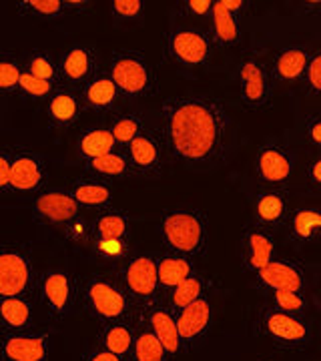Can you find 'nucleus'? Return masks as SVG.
<instances>
[{
  "label": "nucleus",
  "instance_id": "obj_1",
  "mask_svg": "<svg viewBox=\"0 0 321 361\" xmlns=\"http://www.w3.org/2000/svg\"><path fill=\"white\" fill-rule=\"evenodd\" d=\"M169 157L183 167L203 171L223 163L233 121L221 101L207 94L169 97L161 104Z\"/></svg>",
  "mask_w": 321,
  "mask_h": 361
},
{
  "label": "nucleus",
  "instance_id": "obj_2",
  "mask_svg": "<svg viewBox=\"0 0 321 361\" xmlns=\"http://www.w3.org/2000/svg\"><path fill=\"white\" fill-rule=\"evenodd\" d=\"M32 219L44 231L59 233L75 243H89L90 223L83 221V209L77 205L68 189L51 187L32 195Z\"/></svg>",
  "mask_w": 321,
  "mask_h": 361
},
{
  "label": "nucleus",
  "instance_id": "obj_3",
  "mask_svg": "<svg viewBox=\"0 0 321 361\" xmlns=\"http://www.w3.org/2000/svg\"><path fill=\"white\" fill-rule=\"evenodd\" d=\"M159 235L171 253L189 259L203 257L209 245V221L201 209H169L161 215Z\"/></svg>",
  "mask_w": 321,
  "mask_h": 361
},
{
  "label": "nucleus",
  "instance_id": "obj_4",
  "mask_svg": "<svg viewBox=\"0 0 321 361\" xmlns=\"http://www.w3.org/2000/svg\"><path fill=\"white\" fill-rule=\"evenodd\" d=\"M78 301L90 317L103 323L133 322L137 307L128 299L116 277L92 273L78 283Z\"/></svg>",
  "mask_w": 321,
  "mask_h": 361
},
{
  "label": "nucleus",
  "instance_id": "obj_5",
  "mask_svg": "<svg viewBox=\"0 0 321 361\" xmlns=\"http://www.w3.org/2000/svg\"><path fill=\"white\" fill-rule=\"evenodd\" d=\"M116 281L137 310H147L163 299L157 273V255L135 251L116 265Z\"/></svg>",
  "mask_w": 321,
  "mask_h": 361
},
{
  "label": "nucleus",
  "instance_id": "obj_6",
  "mask_svg": "<svg viewBox=\"0 0 321 361\" xmlns=\"http://www.w3.org/2000/svg\"><path fill=\"white\" fill-rule=\"evenodd\" d=\"M107 71L116 82L125 103L127 101L139 103L157 94L155 68L141 51L119 49L113 52Z\"/></svg>",
  "mask_w": 321,
  "mask_h": 361
},
{
  "label": "nucleus",
  "instance_id": "obj_7",
  "mask_svg": "<svg viewBox=\"0 0 321 361\" xmlns=\"http://www.w3.org/2000/svg\"><path fill=\"white\" fill-rule=\"evenodd\" d=\"M255 329L261 337L271 341L275 348L301 351L311 345L313 331L303 315H293L275 310L273 305H261L255 311Z\"/></svg>",
  "mask_w": 321,
  "mask_h": 361
},
{
  "label": "nucleus",
  "instance_id": "obj_8",
  "mask_svg": "<svg viewBox=\"0 0 321 361\" xmlns=\"http://www.w3.org/2000/svg\"><path fill=\"white\" fill-rule=\"evenodd\" d=\"M35 293L39 295L40 305L49 313V317L63 322L68 319L77 307L78 281L68 269L51 267L37 277Z\"/></svg>",
  "mask_w": 321,
  "mask_h": 361
},
{
  "label": "nucleus",
  "instance_id": "obj_9",
  "mask_svg": "<svg viewBox=\"0 0 321 361\" xmlns=\"http://www.w3.org/2000/svg\"><path fill=\"white\" fill-rule=\"evenodd\" d=\"M213 40L209 30L201 26L179 25L173 26L167 37V56L187 71H199L211 63L213 56Z\"/></svg>",
  "mask_w": 321,
  "mask_h": 361
},
{
  "label": "nucleus",
  "instance_id": "obj_10",
  "mask_svg": "<svg viewBox=\"0 0 321 361\" xmlns=\"http://www.w3.org/2000/svg\"><path fill=\"white\" fill-rule=\"evenodd\" d=\"M37 277L32 253L25 245H0V299L28 297Z\"/></svg>",
  "mask_w": 321,
  "mask_h": 361
},
{
  "label": "nucleus",
  "instance_id": "obj_11",
  "mask_svg": "<svg viewBox=\"0 0 321 361\" xmlns=\"http://www.w3.org/2000/svg\"><path fill=\"white\" fill-rule=\"evenodd\" d=\"M237 75L241 82V103L251 113L265 111L273 97V82L269 68L257 52H247L237 66Z\"/></svg>",
  "mask_w": 321,
  "mask_h": 361
},
{
  "label": "nucleus",
  "instance_id": "obj_12",
  "mask_svg": "<svg viewBox=\"0 0 321 361\" xmlns=\"http://www.w3.org/2000/svg\"><path fill=\"white\" fill-rule=\"evenodd\" d=\"M128 165L133 169L135 177L141 179H155L163 173L167 163V145L163 139V133L155 129H145L125 149Z\"/></svg>",
  "mask_w": 321,
  "mask_h": 361
},
{
  "label": "nucleus",
  "instance_id": "obj_13",
  "mask_svg": "<svg viewBox=\"0 0 321 361\" xmlns=\"http://www.w3.org/2000/svg\"><path fill=\"white\" fill-rule=\"evenodd\" d=\"M297 157L293 149L277 141L263 142L257 149L255 175L257 179L269 187L281 189L285 183H289L296 171Z\"/></svg>",
  "mask_w": 321,
  "mask_h": 361
},
{
  "label": "nucleus",
  "instance_id": "obj_14",
  "mask_svg": "<svg viewBox=\"0 0 321 361\" xmlns=\"http://www.w3.org/2000/svg\"><path fill=\"white\" fill-rule=\"evenodd\" d=\"M61 66V82L63 87L80 90L90 78L95 77L101 66H99V52L90 44H73L61 54L59 59Z\"/></svg>",
  "mask_w": 321,
  "mask_h": 361
},
{
  "label": "nucleus",
  "instance_id": "obj_15",
  "mask_svg": "<svg viewBox=\"0 0 321 361\" xmlns=\"http://www.w3.org/2000/svg\"><path fill=\"white\" fill-rule=\"evenodd\" d=\"M285 237L296 249L321 243V203H301L291 207V213L283 227Z\"/></svg>",
  "mask_w": 321,
  "mask_h": 361
},
{
  "label": "nucleus",
  "instance_id": "obj_16",
  "mask_svg": "<svg viewBox=\"0 0 321 361\" xmlns=\"http://www.w3.org/2000/svg\"><path fill=\"white\" fill-rule=\"evenodd\" d=\"M78 94H80L83 111L97 113V115H115L119 113L121 104L125 103L121 90L107 68H101L83 89L78 90Z\"/></svg>",
  "mask_w": 321,
  "mask_h": 361
},
{
  "label": "nucleus",
  "instance_id": "obj_17",
  "mask_svg": "<svg viewBox=\"0 0 321 361\" xmlns=\"http://www.w3.org/2000/svg\"><path fill=\"white\" fill-rule=\"evenodd\" d=\"M257 283L267 291H299L305 293L308 271L303 263L293 259H271L261 271L255 273Z\"/></svg>",
  "mask_w": 321,
  "mask_h": 361
},
{
  "label": "nucleus",
  "instance_id": "obj_18",
  "mask_svg": "<svg viewBox=\"0 0 321 361\" xmlns=\"http://www.w3.org/2000/svg\"><path fill=\"white\" fill-rule=\"evenodd\" d=\"M47 187V163L35 151H13L11 191L37 195Z\"/></svg>",
  "mask_w": 321,
  "mask_h": 361
},
{
  "label": "nucleus",
  "instance_id": "obj_19",
  "mask_svg": "<svg viewBox=\"0 0 321 361\" xmlns=\"http://www.w3.org/2000/svg\"><path fill=\"white\" fill-rule=\"evenodd\" d=\"M49 355H51L49 334H37V331L4 334V337L0 339L2 361H49Z\"/></svg>",
  "mask_w": 321,
  "mask_h": 361
},
{
  "label": "nucleus",
  "instance_id": "obj_20",
  "mask_svg": "<svg viewBox=\"0 0 321 361\" xmlns=\"http://www.w3.org/2000/svg\"><path fill=\"white\" fill-rule=\"evenodd\" d=\"M141 323L153 331L155 337L161 341V345L165 348L171 360H175L177 355H181L185 351L183 341H181L179 329H177L175 311L171 310L163 299L159 303L151 305V307L143 310Z\"/></svg>",
  "mask_w": 321,
  "mask_h": 361
},
{
  "label": "nucleus",
  "instance_id": "obj_21",
  "mask_svg": "<svg viewBox=\"0 0 321 361\" xmlns=\"http://www.w3.org/2000/svg\"><path fill=\"white\" fill-rule=\"evenodd\" d=\"M289 213H291L289 193L279 189V187L263 189L253 199V221H255V225L271 233L285 227Z\"/></svg>",
  "mask_w": 321,
  "mask_h": 361
},
{
  "label": "nucleus",
  "instance_id": "obj_22",
  "mask_svg": "<svg viewBox=\"0 0 321 361\" xmlns=\"http://www.w3.org/2000/svg\"><path fill=\"white\" fill-rule=\"evenodd\" d=\"M177 317V329H179L183 348L191 349L197 343H201L211 331V323H213V305L209 301V297H201L189 307L181 310L175 313Z\"/></svg>",
  "mask_w": 321,
  "mask_h": 361
},
{
  "label": "nucleus",
  "instance_id": "obj_23",
  "mask_svg": "<svg viewBox=\"0 0 321 361\" xmlns=\"http://www.w3.org/2000/svg\"><path fill=\"white\" fill-rule=\"evenodd\" d=\"M311 52L303 44H287L273 56V65L269 66L271 82L277 85H301L305 77Z\"/></svg>",
  "mask_w": 321,
  "mask_h": 361
},
{
  "label": "nucleus",
  "instance_id": "obj_24",
  "mask_svg": "<svg viewBox=\"0 0 321 361\" xmlns=\"http://www.w3.org/2000/svg\"><path fill=\"white\" fill-rule=\"evenodd\" d=\"M241 247H243L245 269L257 273V271L263 269L271 259H275L277 243H275L273 233L253 223V225L245 227Z\"/></svg>",
  "mask_w": 321,
  "mask_h": 361
},
{
  "label": "nucleus",
  "instance_id": "obj_25",
  "mask_svg": "<svg viewBox=\"0 0 321 361\" xmlns=\"http://www.w3.org/2000/svg\"><path fill=\"white\" fill-rule=\"evenodd\" d=\"M83 113V103L78 90L68 87H59L47 101V116L49 125L54 130H68L75 127Z\"/></svg>",
  "mask_w": 321,
  "mask_h": 361
},
{
  "label": "nucleus",
  "instance_id": "obj_26",
  "mask_svg": "<svg viewBox=\"0 0 321 361\" xmlns=\"http://www.w3.org/2000/svg\"><path fill=\"white\" fill-rule=\"evenodd\" d=\"M68 193L77 201L80 209H92V211H103L109 209L113 203V187L111 183L95 177H85V179H75L68 183Z\"/></svg>",
  "mask_w": 321,
  "mask_h": 361
},
{
  "label": "nucleus",
  "instance_id": "obj_27",
  "mask_svg": "<svg viewBox=\"0 0 321 361\" xmlns=\"http://www.w3.org/2000/svg\"><path fill=\"white\" fill-rule=\"evenodd\" d=\"M207 30L215 49H231L241 40V16L227 11L221 0H217L213 2V13Z\"/></svg>",
  "mask_w": 321,
  "mask_h": 361
},
{
  "label": "nucleus",
  "instance_id": "obj_28",
  "mask_svg": "<svg viewBox=\"0 0 321 361\" xmlns=\"http://www.w3.org/2000/svg\"><path fill=\"white\" fill-rule=\"evenodd\" d=\"M35 307L30 297H4L0 299V327L6 334L30 331Z\"/></svg>",
  "mask_w": 321,
  "mask_h": 361
},
{
  "label": "nucleus",
  "instance_id": "obj_29",
  "mask_svg": "<svg viewBox=\"0 0 321 361\" xmlns=\"http://www.w3.org/2000/svg\"><path fill=\"white\" fill-rule=\"evenodd\" d=\"M119 151L113 133L109 125H99V127H87L80 130L77 139V155L83 163H89L92 159L109 155Z\"/></svg>",
  "mask_w": 321,
  "mask_h": 361
},
{
  "label": "nucleus",
  "instance_id": "obj_30",
  "mask_svg": "<svg viewBox=\"0 0 321 361\" xmlns=\"http://www.w3.org/2000/svg\"><path fill=\"white\" fill-rule=\"evenodd\" d=\"M157 273H159L161 291L165 295L171 289H175L177 285L183 283L187 277H191L193 273H197L195 259L183 257V255L167 251L163 255H157Z\"/></svg>",
  "mask_w": 321,
  "mask_h": 361
},
{
  "label": "nucleus",
  "instance_id": "obj_31",
  "mask_svg": "<svg viewBox=\"0 0 321 361\" xmlns=\"http://www.w3.org/2000/svg\"><path fill=\"white\" fill-rule=\"evenodd\" d=\"M92 239H125L131 241V219L127 213L109 207L97 213L90 221V241Z\"/></svg>",
  "mask_w": 321,
  "mask_h": 361
},
{
  "label": "nucleus",
  "instance_id": "obj_32",
  "mask_svg": "<svg viewBox=\"0 0 321 361\" xmlns=\"http://www.w3.org/2000/svg\"><path fill=\"white\" fill-rule=\"evenodd\" d=\"M85 171L89 177L95 179H103L107 183L111 180H125L135 177L133 175V169L128 165V159L125 155V151H115V153H109V155L99 157V159H92L89 163H85Z\"/></svg>",
  "mask_w": 321,
  "mask_h": 361
},
{
  "label": "nucleus",
  "instance_id": "obj_33",
  "mask_svg": "<svg viewBox=\"0 0 321 361\" xmlns=\"http://www.w3.org/2000/svg\"><path fill=\"white\" fill-rule=\"evenodd\" d=\"M135 331H137V325L133 322L103 323L97 343L116 353V355H121V357L131 360V351H133V343H135Z\"/></svg>",
  "mask_w": 321,
  "mask_h": 361
},
{
  "label": "nucleus",
  "instance_id": "obj_34",
  "mask_svg": "<svg viewBox=\"0 0 321 361\" xmlns=\"http://www.w3.org/2000/svg\"><path fill=\"white\" fill-rule=\"evenodd\" d=\"M109 129L113 133L119 149L125 151L128 145L147 129V125H145V116L139 111H119L111 118Z\"/></svg>",
  "mask_w": 321,
  "mask_h": 361
},
{
  "label": "nucleus",
  "instance_id": "obj_35",
  "mask_svg": "<svg viewBox=\"0 0 321 361\" xmlns=\"http://www.w3.org/2000/svg\"><path fill=\"white\" fill-rule=\"evenodd\" d=\"M207 291V281L205 277L197 271V273H193L191 277H187L183 283H179L175 289H171L167 295V303L171 310L181 311L185 310V307H189L191 303H195L197 299H201V297H205Z\"/></svg>",
  "mask_w": 321,
  "mask_h": 361
},
{
  "label": "nucleus",
  "instance_id": "obj_36",
  "mask_svg": "<svg viewBox=\"0 0 321 361\" xmlns=\"http://www.w3.org/2000/svg\"><path fill=\"white\" fill-rule=\"evenodd\" d=\"M23 71L32 75V77L49 80L52 85L63 87L61 82V66H59V59L52 56L51 52L47 51H32L25 54L23 59Z\"/></svg>",
  "mask_w": 321,
  "mask_h": 361
},
{
  "label": "nucleus",
  "instance_id": "obj_37",
  "mask_svg": "<svg viewBox=\"0 0 321 361\" xmlns=\"http://www.w3.org/2000/svg\"><path fill=\"white\" fill-rule=\"evenodd\" d=\"M131 361H173L169 357L165 348L161 345V341L155 337V334L147 327L139 323L137 331H135V343H133V351H131Z\"/></svg>",
  "mask_w": 321,
  "mask_h": 361
},
{
  "label": "nucleus",
  "instance_id": "obj_38",
  "mask_svg": "<svg viewBox=\"0 0 321 361\" xmlns=\"http://www.w3.org/2000/svg\"><path fill=\"white\" fill-rule=\"evenodd\" d=\"M18 13L23 16H35L42 20H56L68 11L66 4L61 0H23L18 2Z\"/></svg>",
  "mask_w": 321,
  "mask_h": 361
},
{
  "label": "nucleus",
  "instance_id": "obj_39",
  "mask_svg": "<svg viewBox=\"0 0 321 361\" xmlns=\"http://www.w3.org/2000/svg\"><path fill=\"white\" fill-rule=\"evenodd\" d=\"M23 75V61L16 54L0 52V97L13 94L18 90V80Z\"/></svg>",
  "mask_w": 321,
  "mask_h": 361
},
{
  "label": "nucleus",
  "instance_id": "obj_40",
  "mask_svg": "<svg viewBox=\"0 0 321 361\" xmlns=\"http://www.w3.org/2000/svg\"><path fill=\"white\" fill-rule=\"evenodd\" d=\"M59 89V85H52L49 80H42V78L32 77L23 71L20 75V80H18V94L25 97L28 101H49L52 97V92Z\"/></svg>",
  "mask_w": 321,
  "mask_h": 361
},
{
  "label": "nucleus",
  "instance_id": "obj_41",
  "mask_svg": "<svg viewBox=\"0 0 321 361\" xmlns=\"http://www.w3.org/2000/svg\"><path fill=\"white\" fill-rule=\"evenodd\" d=\"M89 245L97 257L113 261L116 265L123 259H127L131 253V241H125V239H92L89 241Z\"/></svg>",
  "mask_w": 321,
  "mask_h": 361
},
{
  "label": "nucleus",
  "instance_id": "obj_42",
  "mask_svg": "<svg viewBox=\"0 0 321 361\" xmlns=\"http://www.w3.org/2000/svg\"><path fill=\"white\" fill-rule=\"evenodd\" d=\"M269 305L275 310L293 313V315H303L308 311V299L305 293L299 291H269Z\"/></svg>",
  "mask_w": 321,
  "mask_h": 361
},
{
  "label": "nucleus",
  "instance_id": "obj_43",
  "mask_svg": "<svg viewBox=\"0 0 321 361\" xmlns=\"http://www.w3.org/2000/svg\"><path fill=\"white\" fill-rule=\"evenodd\" d=\"M303 92L311 99H321V49L311 52L305 77L301 80Z\"/></svg>",
  "mask_w": 321,
  "mask_h": 361
},
{
  "label": "nucleus",
  "instance_id": "obj_44",
  "mask_svg": "<svg viewBox=\"0 0 321 361\" xmlns=\"http://www.w3.org/2000/svg\"><path fill=\"white\" fill-rule=\"evenodd\" d=\"M145 6L141 0H115L111 4V14L119 23H137L141 20Z\"/></svg>",
  "mask_w": 321,
  "mask_h": 361
},
{
  "label": "nucleus",
  "instance_id": "obj_45",
  "mask_svg": "<svg viewBox=\"0 0 321 361\" xmlns=\"http://www.w3.org/2000/svg\"><path fill=\"white\" fill-rule=\"evenodd\" d=\"M213 13V0H185L181 2L179 14L193 20H207Z\"/></svg>",
  "mask_w": 321,
  "mask_h": 361
},
{
  "label": "nucleus",
  "instance_id": "obj_46",
  "mask_svg": "<svg viewBox=\"0 0 321 361\" xmlns=\"http://www.w3.org/2000/svg\"><path fill=\"white\" fill-rule=\"evenodd\" d=\"M303 129H305V137L308 141L321 151V111H313L308 113L303 118Z\"/></svg>",
  "mask_w": 321,
  "mask_h": 361
},
{
  "label": "nucleus",
  "instance_id": "obj_47",
  "mask_svg": "<svg viewBox=\"0 0 321 361\" xmlns=\"http://www.w3.org/2000/svg\"><path fill=\"white\" fill-rule=\"evenodd\" d=\"M305 179H308L309 191L321 195V151L308 163Z\"/></svg>",
  "mask_w": 321,
  "mask_h": 361
},
{
  "label": "nucleus",
  "instance_id": "obj_48",
  "mask_svg": "<svg viewBox=\"0 0 321 361\" xmlns=\"http://www.w3.org/2000/svg\"><path fill=\"white\" fill-rule=\"evenodd\" d=\"M11 163H13V151L0 149V193L11 191Z\"/></svg>",
  "mask_w": 321,
  "mask_h": 361
},
{
  "label": "nucleus",
  "instance_id": "obj_49",
  "mask_svg": "<svg viewBox=\"0 0 321 361\" xmlns=\"http://www.w3.org/2000/svg\"><path fill=\"white\" fill-rule=\"evenodd\" d=\"M83 361H131L128 357H121L113 351L104 349L103 345H92V348H87V351L83 353Z\"/></svg>",
  "mask_w": 321,
  "mask_h": 361
},
{
  "label": "nucleus",
  "instance_id": "obj_50",
  "mask_svg": "<svg viewBox=\"0 0 321 361\" xmlns=\"http://www.w3.org/2000/svg\"><path fill=\"white\" fill-rule=\"evenodd\" d=\"M221 4L227 11H231L233 14H237V16H243L249 11V6H251V2H245V0H221Z\"/></svg>",
  "mask_w": 321,
  "mask_h": 361
},
{
  "label": "nucleus",
  "instance_id": "obj_51",
  "mask_svg": "<svg viewBox=\"0 0 321 361\" xmlns=\"http://www.w3.org/2000/svg\"><path fill=\"white\" fill-rule=\"evenodd\" d=\"M64 4H66V11H75V13H87L90 6L89 0H83V2H78V0H66Z\"/></svg>",
  "mask_w": 321,
  "mask_h": 361
},
{
  "label": "nucleus",
  "instance_id": "obj_52",
  "mask_svg": "<svg viewBox=\"0 0 321 361\" xmlns=\"http://www.w3.org/2000/svg\"><path fill=\"white\" fill-rule=\"evenodd\" d=\"M303 11H305L308 14H321V0L303 2Z\"/></svg>",
  "mask_w": 321,
  "mask_h": 361
},
{
  "label": "nucleus",
  "instance_id": "obj_53",
  "mask_svg": "<svg viewBox=\"0 0 321 361\" xmlns=\"http://www.w3.org/2000/svg\"><path fill=\"white\" fill-rule=\"evenodd\" d=\"M317 307H320V313H321V287H320V291H317Z\"/></svg>",
  "mask_w": 321,
  "mask_h": 361
}]
</instances>
